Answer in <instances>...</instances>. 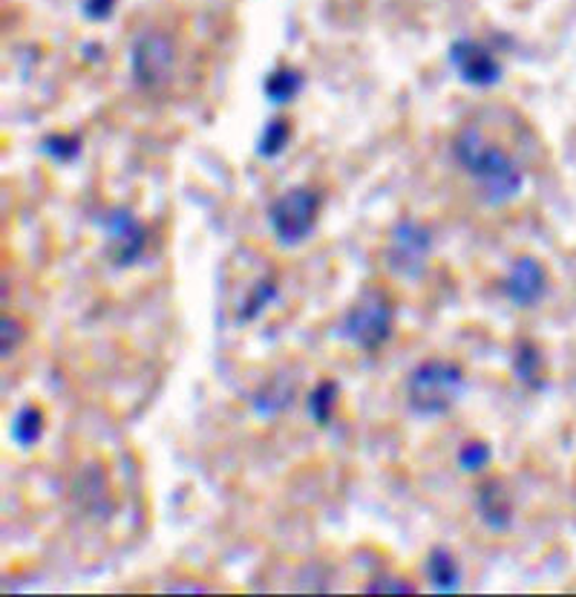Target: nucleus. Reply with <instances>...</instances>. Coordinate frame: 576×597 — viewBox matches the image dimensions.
<instances>
[{"label":"nucleus","mask_w":576,"mask_h":597,"mask_svg":"<svg viewBox=\"0 0 576 597\" xmlns=\"http://www.w3.org/2000/svg\"><path fill=\"white\" fill-rule=\"evenodd\" d=\"M366 591H373V595H378V591H395V595H413L415 586L407 584L404 577H393V575H380L378 580H373V584H366Z\"/></svg>","instance_id":"23"},{"label":"nucleus","mask_w":576,"mask_h":597,"mask_svg":"<svg viewBox=\"0 0 576 597\" xmlns=\"http://www.w3.org/2000/svg\"><path fill=\"white\" fill-rule=\"evenodd\" d=\"M395 332V300L387 286L366 283L340 318L338 335L364 352H378Z\"/></svg>","instance_id":"3"},{"label":"nucleus","mask_w":576,"mask_h":597,"mask_svg":"<svg viewBox=\"0 0 576 597\" xmlns=\"http://www.w3.org/2000/svg\"><path fill=\"white\" fill-rule=\"evenodd\" d=\"M501 286H505V295L510 304L519 306V309H530L548 292V269L534 255H522L507 269Z\"/></svg>","instance_id":"9"},{"label":"nucleus","mask_w":576,"mask_h":597,"mask_svg":"<svg viewBox=\"0 0 576 597\" xmlns=\"http://www.w3.org/2000/svg\"><path fill=\"white\" fill-rule=\"evenodd\" d=\"M453 159L476 182L478 197L487 206H505L522 193L525 173L519 162L501 145H493L476 125H464L453 136Z\"/></svg>","instance_id":"1"},{"label":"nucleus","mask_w":576,"mask_h":597,"mask_svg":"<svg viewBox=\"0 0 576 597\" xmlns=\"http://www.w3.org/2000/svg\"><path fill=\"white\" fill-rule=\"evenodd\" d=\"M476 514L490 531H507L514 526V505L501 479H487L476 488Z\"/></svg>","instance_id":"10"},{"label":"nucleus","mask_w":576,"mask_h":597,"mask_svg":"<svg viewBox=\"0 0 576 597\" xmlns=\"http://www.w3.org/2000/svg\"><path fill=\"white\" fill-rule=\"evenodd\" d=\"M291 401H295V387L288 385L286 376L271 378L262 390H257L251 396V407L260 412L262 419H266V416H277V412H282L288 405H291Z\"/></svg>","instance_id":"14"},{"label":"nucleus","mask_w":576,"mask_h":597,"mask_svg":"<svg viewBox=\"0 0 576 597\" xmlns=\"http://www.w3.org/2000/svg\"><path fill=\"white\" fill-rule=\"evenodd\" d=\"M275 298H277V280H271V278L257 280V283L251 286V292L246 295V300H242V306H239L237 320L239 324H251V320L260 318L262 309H266V306Z\"/></svg>","instance_id":"19"},{"label":"nucleus","mask_w":576,"mask_h":597,"mask_svg":"<svg viewBox=\"0 0 576 597\" xmlns=\"http://www.w3.org/2000/svg\"><path fill=\"white\" fill-rule=\"evenodd\" d=\"M424 571H427V580L433 584V589L438 591H456L461 586V566H458L450 548H433L427 555V563H424Z\"/></svg>","instance_id":"11"},{"label":"nucleus","mask_w":576,"mask_h":597,"mask_svg":"<svg viewBox=\"0 0 576 597\" xmlns=\"http://www.w3.org/2000/svg\"><path fill=\"white\" fill-rule=\"evenodd\" d=\"M99 226L107 237V257L116 269H130L145 257L148 249V228L130 208L113 206L99 217Z\"/></svg>","instance_id":"7"},{"label":"nucleus","mask_w":576,"mask_h":597,"mask_svg":"<svg viewBox=\"0 0 576 597\" xmlns=\"http://www.w3.org/2000/svg\"><path fill=\"white\" fill-rule=\"evenodd\" d=\"M38 148H41L43 157H50L52 162L70 165L81 157V148H85V145H81V136L76 133H47Z\"/></svg>","instance_id":"20"},{"label":"nucleus","mask_w":576,"mask_h":597,"mask_svg":"<svg viewBox=\"0 0 576 597\" xmlns=\"http://www.w3.org/2000/svg\"><path fill=\"white\" fill-rule=\"evenodd\" d=\"M340 398V385L338 381H331V378H324V381H317L309 392V416L315 425L326 427L331 425V416H335V407H338Z\"/></svg>","instance_id":"15"},{"label":"nucleus","mask_w":576,"mask_h":597,"mask_svg":"<svg viewBox=\"0 0 576 597\" xmlns=\"http://www.w3.org/2000/svg\"><path fill=\"white\" fill-rule=\"evenodd\" d=\"M467 390L464 367L450 358H424L407 376V407L421 419H438L458 405Z\"/></svg>","instance_id":"2"},{"label":"nucleus","mask_w":576,"mask_h":597,"mask_svg":"<svg viewBox=\"0 0 576 597\" xmlns=\"http://www.w3.org/2000/svg\"><path fill=\"white\" fill-rule=\"evenodd\" d=\"M288 142H291V121L286 116H275L257 139V157L277 159L288 148Z\"/></svg>","instance_id":"16"},{"label":"nucleus","mask_w":576,"mask_h":597,"mask_svg":"<svg viewBox=\"0 0 576 597\" xmlns=\"http://www.w3.org/2000/svg\"><path fill=\"white\" fill-rule=\"evenodd\" d=\"M320 213V193L311 188H288L268 206V226L282 249H295L311 237Z\"/></svg>","instance_id":"4"},{"label":"nucleus","mask_w":576,"mask_h":597,"mask_svg":"<svg viewBox=\"0 0 576 597\" xmlns=\"http://www.w3.org/2000/svg\"><path fill=\"white\" fill-rule=\"evenodd\" d=\"M429 251H433V231L424 222L404 217L389 231L384 260H387L389 271L398 275V278L418 280L427 269Z\"/></svg>","instance_id":"6"},{"label":"nucleus","mask_w":576,"mask_h":597,"mask_svg":"<svg viewBox=\"0 0 576 597\" xmlns=\"http://www.w3.org/2000/svg\"><path fill=\"white\" fill-rule=\"evenodd\" d=\"M302 84H306V79H302L300 70H295V67H277L266 79L262 90H266V99L271 105H291L302 93Z\"/></svg>","instance_id":"13"},{"label":"nucleus","mask_w":576,"mask_h":597,"mask_svg":"<svg viewBox=\"0 0 576 597\" xmlns=\"http://www.w3.org/2000/svg\"><path fill=\"white\" fill-rule=\"evenodd\" d=\"M116 3L119 0H81V14H85L87 21L101 23L116 12Z\"/></svg>","instance_id":"22"},{"label":"nucleus","mask_w":576,"mask_h":597,"mask_svg":"<svg viewBox=\"0 0 576 597\" xmlns=\"http://www.w3.org/2000/svg\"><path fill=\"white\" fill-rule=\"evenodd\" d=\"M447 61L453 64L458 79L470 87H496L505 76L501 70V61L493 56L490 47H485L481 41H473V38H456L447 50Z\"/></svg>","instance_id":"8"},{"label":"nucleus","mask_w":576,"mask_h":597,"mask_svg":"<svg viewBox=\"0 0 576 597\" xmlns=\"http://www.w3.org/2000/svg\"><path fill=\"white\" fill-rule=\"evenodd\" d=\"M43 436V410L38 405H23L14 410L12 425H9V439L18 448H36Z\"/></svg>","instance_id":"12"},{"label":"nucleus","mask_w":576,"mask_h":597,"mask_svg":"<svg viewBox=\"0 0 576 597\" xmlns=\"http://www.w3.org/2000/svg\"><path fill=\"white\" fill-rule=\"evenodd\" d=\"M23 327L18 318H3V358H9V352H14V347L21 344Z\"/></svg>","instance_id":"24"},{"label":"nucleus","mask_w":576,"mask_h":597,"mask_svg":"<svg viewBox=\"0 0 576 597\" xmlns=\"http://www.w3.org/2000/svg\"><path fill=\"white\" fill-rule=\"evenodd\" d=\"M78 503L85 505L87 511L105 514V474H101L96 465H90L87 470H81L76 485Z\"/></svg>","instance_id":"18"},{"label":"nucleus","mask_w":576,"mask_h":597,"mask_svg":"<svg viewBox=\"0 0 576 597\" xmlns=\"http://www.w3.org/2000/svg\"><path fill=\"white\" fill-rule=\"evenodd\" d=\"M130 76L133 84L145 93L165 90L173 79L176 67V43L162 29H145L130 43Z\"/></svg>","instance_id":"5"},{"label":"nucleus","mask_w":576,"mask_h":597,"mask_svg":"<svg viewBox=\"0 0 576 597\" xmlns=\"http://www.w3.org/2000/svg\"><path fill=\"white\" fill-rule=\"evenodd\" d=\"M514 376L519 378L522 385L536 390L542 387V352L536 344L519 341L514 352Z\"/></svg>","instance_id":"17"},{"label":"nucleus","mask_w":576,"mask_h":597,"mask_svg":"<svg viewBox=\"0 0 576 597\" xmlns=\"http://www.w3.org/2000/svg\"><path fill=\"white\" fill-rule=\"evenodd\" d=\"M456 462L464 474H481V470L493 462V448L481 439H467L461 448H458Z\"/></svg>","instance_id":"21"}]
</instances>
